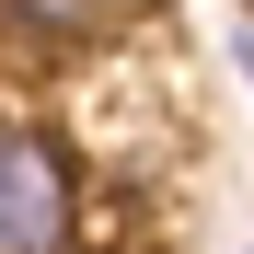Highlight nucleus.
<instances>
[{
  "mask_svg": "<svg viewBox=\"0 0 254 254\" xmlns=\"http://www.w3.org/2000/svg\"><path fill=\"white\" fill-rule=\"evenodd\" d=\"M0 254H81V174L47 127H0Z\"/></svg>",
  "mask_w": 254,
  "mask_h": 254,
  "instance_id": "f257e3e1",
  "label": "nucleus"
},
{
  "mask_svg": "<svg viewBox=\"0 0 254 254\" xmlns=\"http://www.w3.org/2000/svg\"><path fill=\"white\" fill-rule=\"evenodd\" d=\"M127 23V0H0V35L35 58H81V47H104V35Z\"/></svg>",
  "mask_w": 254,
  "mask_h": 254,
  "instance_id": "f03ea898",
  "label": "nucleus"
},
{
  "mask_svg": "<svg viewBox=\"0 0 254 254\" xmlns=\"http://www.w3.org/2000/svg\"><path fill=\"white\" fill-rule=\"evenodd\" d=\"M243 254H254V243H243Z\"/></svg>",
  "mask_w": 254,
  "mask_h": 254,
  "instance_id": "7ed1b4c3",
  "label": "nucleus"
}]
</instances>
